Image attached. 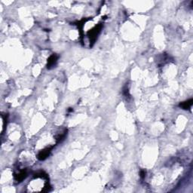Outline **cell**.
<instances>
[{
  "label": "cell",
  "mask_w": 193,
  "mask_h": 193,
  "mask_svg": "<svg viewBox=\"0 0 193 193\" xmlns=\"http://www.w3.org/2000/svg\"><path fill=\"white\" fill-rule=\"evenodd\" d=\"M52 149H53V146L45 148V149L42 150V151H40L38 154V157H37L39 160H40V161H43V160L47 159V158L49 156Z\"/></svg>",
  "instance_id": "cell-1"
},
{
  "label": "cell",
  "mask_w": 193,
  "mask_h": 193,
  "mask_svg": "<svg viewBox=\"0 0 193 193\" xmlns=\"http://www.w3.org/2000/svg\"><path fill=\"white\" fill-rule=\"evenodd\" d=\"M57 60H58V56L55 54H53L52 55L50 56V57L48 60V63H47V68L48 70H51V68H53L55 65L57 64Z\"/></svg>",
  "instance_id": "cell-2"
},
{
  "label": "cell",
  "mask_w": 193,
  "mask_h": 193,
  "mask_svg": "<svg viewBox=\"0 0 193 193\" xmlns=\"http://www.w3.org/2000/svg\"><path fill=\"white\" fill-rule=\"evenodd\" d=\"M27 176V171L26 170H22L17 174H14V179L17 182L20 183V182L23 181L25 178Z\"/></svg>",
  "instance_id": "cell-3"
},
{
  "label": "cell",
  "mask_w": 193,
  "mask_h": 193,
  "mask_svg": "<svg viewBox=\"0 0 193 193\" xmlns=\"http://www.w3.org/2000/svg\"><path fill=\"white\" fill-rule=\"evenodd\" d=\"M193 103V100L192 99H190L189 101H185V102H183L181 103H180L179 106H180V108L183 109V110H189L190 109V107L192 106Z\"/></svg>",
  "instance_id": "cell-4"
},
{
  "label": "cell",
  "mask_w": 193,
  "mask_h": 193,
  "mask_svg": "<svg viewBox=\"0 0 193 193\" xmlns=\"http://www.w3.org/2000/svg\"><path fill=\"white\" fill-rule=\"evenodd\" d=\"M123 93H124V95H125V96H128V97H129V96H130V94H129L128 88H124Z\"/></svg>",
  "instance_id": "cell-5"
},
{
  "label": "cell",
  "mask_w": 193,
  "mask_h": 193,
  "mask_svg": "<svg viewBox=\"0 0 193 193\" xmlns=\"http://www.w3.org/2000/svg\"><path fill=\"white\" fill-rule=\"evenodd\" d=\"M140 174V177L142 178V179H144L145 176H146V171H145V170H141Z\"/></svg>",
  "instance_id": "cell-6"
}]
</instances>
